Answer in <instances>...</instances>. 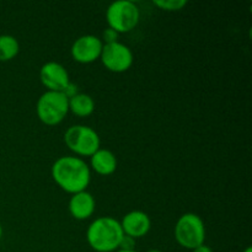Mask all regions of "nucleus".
<instances>
[{"label": "nucleus", "instance_id": "1", "mask_svg": "<svg viewBox=\"0 0 252 252\" xmlns=\"http://www.w3.org/2000/svg\"><path fill=\"white\" fill-rule=\"evenodd\" d=\"M52 177L63 191L78 193L90 185L91 171L81 158L61 157L52 165Z\"/></svg>", "mask_w": 252, "mask_h": 252}, {"label": "nucleus", "instance_id": "2", "mask_svg": "<svg viewBox=\"0 0 252 252\" xmlns=\"http://www.w3.org/2000/svg\"><path fill=\"white\" fill-rule=\"evenodd\" d=\"M123 235L121 223L112 217L95 219L86 230V240L96 252L117 251Z\"/></svg>", "mask_w": 252, "mask_h": 252}, {"label": "nucleus", "instance_id": "3", "mask_svg": "<svg viewBox=\"0 0 252 252\" xmlns=\"http://www.w3.org/2000/svg\"><path fill=\"white\" fill-rule=\"evenodd\" d=\"M36 113L44 125H59L69 113V98L63 93L46 91L37 100Z\"/></svg>", "mask_w": 252, "mask_h": 252}, {"label": "nucleus", "instance_id": "4", "mask_svg": "<svg viewBox=\"0 0 252 252\" xmlns=\"http://www.w3.org/2000/svg\"><path fill=\"white\" fill-rule=\"evenodd\" d=\"M140 19L139 7L130 0H117L111 2L106 10L108 27L117 33H127L137 27Z\"/></svg>", "mask_w": 252, "mask_h": 252}, {"label": "nucleus", "instance_id": "5", "mask_svg": "<svg viewBox=\"0 0 252 252\" xmlns=\"http://www.w3.org/2000/svg\"><path fill=\"white\" fill-rule=\"evenodd\" d=\"M175 239L185 249L194 250L206 240V225L203 219L194 213L181 216L175 225Z\"/></svg>", "mask_w": 252, "mask_h": 252}, {"label": "nucleus", "instance_id": "6", "mask_svg": "<svg viewBox=\"0 0 252 252\" xmlns=\"http://www.w3.org/2000/svg\"><path fill=\"white\" fill-rule=\"evenodd\" d=\"M66 147L79 157H89L95 154L101 145V139L94 128L84 125L69 127L64 134Z\"/></svg>", "mask_w": 252, "mask_h": 252}, {"label": "nucleus", "instance_id": "7", "mask_svg": "<svg viewBox=\"0 0 252 252\" xmlns=\"http://www.w3.org/2000/svg\"><path fill=\"white\" fill-rule=\"evenodd\" d=\"M100 59L105 68L112 73H125L132 66L134 57L129 47L118 41L103 44Z\"/></svg>", "mask_w": 252, "mask_h": 252}, {"label": "nucleus", "instance_id": "8", "mask_svg": "<svg viewBox=\"0 0 252 252\" xmlns=\"http://www.w3.org/2000/svg\"><path fill=\"white\" fill-rule=\"evenodd\" d=\"M103 48L101 38L94 34H84L76 38L71 44L70 53L75 62L81 64H90L100 59Z\"/></svg>", "mask_w": 252, "mask_h": 252}, {"label": "nucleus", "instance_id": "9", "mask_svg": "<svg viewBox=\"0 0 252 252\" xmlns=\"http://www.w3.org/2000/svg\"><path fill=\"white\" fill-rule=\"evenodd\" d=\"M39 79L47 91H57L63 93L70 83L69 73L58 62H47L41 66Z\"/></svg>", "mask_w": 252, "mask_h": 252}, {"label": "nucleus", "instance_id": "10", "mask_svg": "<svg viewBox=\"0 0 252 252\" xmlns=\"http://www.w3.org/2000/svg\"><path fill=\"white\" fill-rule=\"evenodd\" d=\"M123 234L133 239L143 238L149 233L152 228V220L149 216L142 211H132L123 217L120 221Z\"/></svg>", "mask_w": 252, "mask_h": 252}, {"label": "nucleus", "instance_id": "11", "mask_svg": "<svg viewBox=\"0 0 252 252\" xmlns=\"http://www.w3.org/2000/svg\"><path fill=\"white\" fill-rule=\"evenodd\" d=\"M96 202L93 194L88 191H81L71 194L69 201V212L71 217L78 220H85L90 218L95 212Z\"/></svg>", "mask_w": 252, "mask_h": 252}, {"label": "nucleus", "instance_id": "12", "mask_svg": "<svg viewBox=\"0 0 252 252\" xmlns=\"http://www.w3.org/2000/svg\"><path fill=\"white\" fill-rule=\"evenodd\" d=\"M90 165L91 169L98 175L108 176L117 169V158L111 150L100 148L95 154L90 157Z\"/></svg>", "mask_w": 252, "mask_h": 252}, {"label": "nucleus", "instance_id": "13", "mask_svg": "<svg viewBox=\"0 0 252 252\" xmlns=\"http://www.w3.org/2000/svg\"><path fill=\"white\" fill-rule=\"evenodd\" d=\"M95 111V101L88 94H80L69 98V112L78 117H88Z\"/></svg>", "mask_w": 252, "mask_h": 252}, {"label": "nucleus", "instance_id": "14", "mask_svg": "<svg viewBox=\"0 0 252 252\" xmlns=\"http://www.w3.org/2000/svg\"><path fill=\"white\" fill-rule=\"evenodd\" d=\"M20 52V43L11 34H0V62L14 59Z\"/></svg>", "mask_w": 252, "mask_h": 252}, {"label": "nucleus", "instance_id": "15", "mask_svg": "<svg viewBox=\"0 0 252 252\" xmlns=\"http://www.w3.org/2000/svg\"><path fill=\"white\" fill-rule=\"evenodd\" d=\"M153 4L164 11H179L182 10L189 1L187 0H154Z\"/></svg>", "mask_w": 252, "mask_h": 252}, {"label": "nucleus", "instance_id": "16", "mask_svg": "<svg viewBox=\"0 0 252 252\" xmlns=\"http://www.w3.org/2000/svg\"><path fill=\"white\" fill-rule=\"evenodd\" d=\"M118 36H120V33H117L115 30L107 27V29L103 31V34H102V38H101V41L103 42V44L115 43V42H118Z\"/></svg>", "mask_w": 252, "mask_h": 252}, {"label": "nucleus", "instance_id": "17", "mask_svg": "<svg viewBox=\"0 0 252 252\" xmlns=\"http://www.w3.org/2000/svg\"><path fill=\"white\" fill-rule=\"evenodd\" d=\"M135 246V239L130 238V236L123 235L122 240H121L120 244V249L118 250H134Z\"/></svg>", "mask_w": 252, "mask_h": 252}, {"label": "nucleus", "instance_id": "18", "mask_svg": "<svg viewBox=\"0 0 252 252\" xmlns=\"http://www.w3.org/2000/svg\"><path fill=\"white\" fill-rule=\"evenodd\" d=\"M63 94H64V95H65L68 98L74 97V96L78 95V94H79V93H78V86H76L75 84H73V83H71V81H70V83H69V85L65 88V90L63 91Z\"/></svg>", "mask_w": 252, "mask_h": 252}, {"label": "nucleus", "instance_id": "19", "mask_svg": "<svg viewBox=\"0 0 252 252\" xmlns=\"http://www.w3.org/2000/svg\"><path fill=\"white\" fill-rule=\"evenodd\" d=\"M192 252H213V250H212L209 246L204 245V244H203V245L198 246V248H196L194 250H192Z\"/></svg>", "mask_w": 252, "mask_h": 252}, {"label": "nucleus", "instance_id": "20", "mask_svg": "<svg viewBox=\"0 0 252 252\" xmlns=\"http://www.w3.org/2000/svg\"><path fill=\"white\" fill-rule=\"evenodd\" d=\"M116 252H138V251H135V250H117Z\"/></svg>", "mask_w": 252, "mask_h": 252}, {"label": "nucleus", "instance_id": "21", "mask_svg": "<svg viewBox=\"0 0 252 252\" xmlns=\"http://www.w3.org/2000/svg\"><path fill=\"white\" fill-rule=\"evenodd\" d=\"M244 252H252V249L250 248V246H249V248L245 249V251H244Z\"/></svg>", "mask_w": 252, "mask_h": 252}, {"label": "nucleus", "instance_id": "22", "mask_svg": "<svg viewBox=\"0 0 252 252\" xmlns=\"http://www.w3.org/2000/svg\"><path fill=\"white\" fill-rule=\"evenodd\" d=\"M1 236H2V226L1 224H0V239H1Z\"/></svg>", "mask_w": 252, "mask_h": 252}, {"label": "nucleus", "instance_id": "23", "mask_svg": "<svg viewBox=\"0 0 252 252\" xmlns=\"http://www.w3.org/2000/svg\"><path fill=\"white\" fill-rule=\"evenodd\" d=\"M147 252H162V251H160V250H154V249H153V250H149V251H147Z\"/></svg>", "mask_w": 252, "mask_h": 252}]
</instances>
